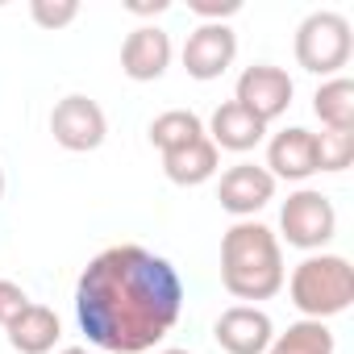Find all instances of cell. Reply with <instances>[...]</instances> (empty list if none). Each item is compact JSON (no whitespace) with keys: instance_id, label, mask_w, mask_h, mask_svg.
Instances as JSON below:
<instances>
[{"instance_id":"obj_3","label":"cell","mask_w":354,"mask_h":354,"mask_svg":"<svg viewBox=\"0 0 354 354\" xmlns=\"http://www.w3.org/2000/svg\"><path fill=\"white\" fill-rule=\"evenodd\" d=\"M292 304L304 313V321H325L350 308L354 300V267L342 254H308L292 279H288Z\"/></svg>"},{"instance_id":"obj_4","label":"cell","mask_w":354,"mask_h":354,"mask_svg":"<svg viewBox=\"0 0 354 354\" xmlns=\"http://www.w3.org/2000/svg\"><path fill=\"white\" fill-rule=\"evenodd\" d=\"M354 38H350V21L333 9H317L300 21L296 30V63L313 75H337L350 63Z\"/></svg>"},{"instance_id":"obj_17","label":"cell","mask_w":354,"mask_h":354,"mask_svg":"<svg viewBox=\"0 0 354 354\" xmlns=\"http://www.w3.org/2000/svg\"><path fill=\"white\" fill-rule=\"evenodd\" d=\"M267 354H333V333L325 321H296L271 337Z\"/></svg>"},{"instance_id":"obj_12","label":"cell","mask_w":354,"mask_h":354,"mask_svg":"<svg viewBox=\"0 0 354 354\" xmlns=\"http://www.w3.org/2000/svg\"><path fill=\"white\" fill-rule=\"evenodd\" d=\"M167 67H171V38L158 26H138L121 46V71L138 84H150Z\"/></svg>"},{"instance_id":"obj_16","label":"cell","mask_w":354,"mask_h":354,"mask_svg":"<svg viewBox=\"0 0 354 354\" xmlns=\"http://www.w3.org/2000/svg\"><path fill=\"white\" fill-rule=\"evenodd\" d=\"M313 113L325 129H354V84L346 75L325 80L313 96Z\"/></svg>"},{"instance_id":"obj_23","label":"cell","mask_w":354,"mask_h":354,"mask_svg":"<svg viewBox=\"0 0 354 354\" xmlns=\"http://www.w3.org/2000/svg\"><path fill=\"white\" fill-rule=\"evenodd\" d=\"M59 354H92V350H84V346H67V350H59Z\"/></svg>"},{"instance_id":"obj_19","label":"cell","mask_w":354,"mask_h":354,"mask_svg":"<svg viewBox=\"0 0 354 354\" xmlns=\"http://www.w3.org/2000/svg\"><path fill=\"white\" fill-rule=\"evenodd\" d=\"M354 162V129L317 133V171H346Z\"/></svg>"},{"instance_id":"obj_21","label":"cell","mask_w":354,"mask_h":354,"mask_svg":"<svg viewBox=\"0 0 354 354\" xmlns=\"http://www.w3.org/2000/svg\"><path fill=\"white\" fill-rule=\"evenodd\" d=\"M30 308V296H26V288L21 283H13V279H0V325H13L21 313Z\"/></svg>"},{"instance_id":"obj_8","label":"cell","mask_w":354,"mask_h":354,"mask_svg":"<svg viewBox=\"0 0 354 354\" xmlns=\"http://www.w3.org/2000/svg\"><path fill=\"white\" fill-rule=\"evenodd\" d=\"M271 196H275V180H271V171L259 167V162H234L221 175V184H217L221 209L234 213L238 221H250L263 205H271Z\"/></svg>"},{"instance_id":"obj_2","label":"cell","mask_w":354,"mask_h":354,"mask_svg":"<svg viewBox=\"0 0 354 354\" xmlns=\"http://www.w3.org/2000/svg\"><path fill=\"white\" fill-rule=\"evenodd\" d=\"M221 283L238 300H271L283 288L279 238L259 221H238L221 238Z\"/></svg>"},{"instance_id":"obj_13","label":"cell","mask_w":354,"mask_h":354,"mask_svg":"<svg viewBox=\"0 0 354 354\" xmlns=\"http://www.w3.org/2000/svg\"><path fill=\"white\" fill-rule=\"evenodd\" d=\"M221 167V150L209 142V133L184 142V146H175L162 154V171H167V180L171 184H180V188H196L205 180H213Z\"/></svg>"},{"instance_id":"obj_7","label":"cell","mask_w":354,"mask_h":354,"mask_svg":"<svg viewBox=\"0 0 354 354\" xmlns=\"http://www.w3.org/2000/svg\"><path fill=\"white\" fill-rule=\"evenodd\" d=\"M292 80H288V71L283 67H271V63H254V67H246L242 75H238V92H234V100L242 104V109H250L259 121H275V117H283L288 113V104H292Z\"/></svg>"},{"instance_id":"obj_15","label":"cell","mask_w":354,"mask_h":354,"mask_svg":"<svg viewBox=\"0 0 354 354\" xmlns=\"http://www.w3.org/2000/svg\"><path fill=\"white\" fill-rule=\"evenodd\" d=\"M59 337H63V325H59L55 308L34 304V300H30V308L9 325V346H13L17 354H50Z\"/></svg>"},{"instance_id":"obj_5","label":"cell","mask_w":354,"mask_h":354,"mask_svg":"<svg viewBox=\"0 0 354 354\" xmlns=\"http://www.w3.org/2000/svg\"><path fill=\"white\" fill-rule=\"evenodd\" d=\"M279 230L288 238V246L296 250H321L333 230H337V213L329 205V196H321L317 188H300L283 201L279 209Z\"/></svg>"},{"instance_id":"obj_24","label":"cell","mask_w":354,"mask_h":354,"mask_svg":"<svg viewBox=\"0 0 354 354\" xmlns=\"http://www.w3.org/2000/svg\"><path fill=\"white\" fill-rule=\"evenodd\" d=\"M158 354H192V350H158Z\"/></svg>"},{"instance_id":"obj_18","label":"cell","mask_w":354,"mask_h":354,"mask_svg":"<svg viewBox=\"0 0 354 354\" xmlns=\"http://www.w3.org/2000/svg\"><path fill=\"white\" fill-rule=\"evenodd\" d=\"M201 133H205V121L196 113H188V109H167V113H158L150 121V142L162 154L175 150V146H184V142H192V138H201Z\"/></svg>"},{"instance_id":"obj_11","label":"cell","mask_w":354,"mask_h":354,"mask_svg":"<svg viewBox=\"0 0 354 354\" xmlns=\"http://www.w3.org/2000/svg\"><path fill=\"white\" fill-rule=\"evenodd\" d=\"M267 171H271V180H292V184L317 175V133L300 125L279 129L267 146Z\"/></svg>"},{"instance_id":"obj_1","label":"cell","mask_w":354,"mask_h":354,"mask_svg":"<svg viewBox=\"0 0 354 354\" xmlns=\"http://www.w3.org/2000/svg\"><path fill=\"white\" fill-rule=\"evenodd\" d=\"M184 313V279L146 246L100 250L75 283V317L96 350L146 354Z\"/></svg>"},{"instance_id":"obj_10","label":"cell","mask_w":354,"mask_h":354,"mask_svg":"<svg viewBox=\"0 0 354 354\" xmlns=\"http://www.w3.org/2000/svg\"><path fill=\"white\" fill-rule=\"evenodd\" d=\"M238 55V34L230 26H196L184 42V67L192 80H217Z\"/></svg>"},{"instance_id":"obj_25","label":"cell","mask_w":354,"mask_h":354,"mask_svg":"<svg viewBox=\"0 0 354 354\" xmlns=\"http://www.w3.org/2000/svg\"><path fill=\"white\" fill-rule=\"evenodd\" d=\"M0 196H5V171H0Z\"/></svg>"},{"instance_id":"obj_20","label":"cell","mask_w":354,"mask_h":354,"mask_svg":"<svg viewBox=\"0 0 354 354\" xmlns=\"http://www.w3.org/2000/svg\"><path fill=\"white\" fill-rule=\"evenodd\" d=\"M30 17L42 30H63L80 17V5L75 0H30Z\"/></svg>"},{"instance_id":"obj_22","label":"cell","mask_w":354,"mask_h":354,"mask_svg":"<svg viewBox=\"0 0 354 354\" xmlns=\"http://www.w3.org/2000/svg\"><path fill=\"white\" fill-rule=\"evenodd\" d=\"M188 9L196 17H205V26H225V17H234L242 9V0H188Z\"/></svg>"},{"instance_id":"obj_6","label":"cell","mask_w":354,"mask_h":354,"mask_svg":"<svg viewBox=\"0 0 354 354\" xmlns=\"http://www.w3.org/2000/svg\"><path fill=\"white\" fill-rule=\"evenodd\" d=\"M50 133L63 150H96L109 133V121H104V109L88 96H63L55 109H50Z\"/></svg>"},{"instance_id":"obj_9","label":"cell","mask_w":354,"mask_h":354,"mask_svg":"<svg viewBox=\"0 0 354 354\" xmlns=\"http://www.w3.org/2000/svg\"><path fill=\"white\" fill-rule=\"evenodd\" d=\"M213 337L225 354H267L271 337H275V325L263 308L254 304H234L217 317L213 325Z\"/></svg>"},{"instance_id":"obj_14","label":"cell","mask_w":354,"mask_h":354,"mask_svg":"<svg viewBox=\"0 0 354 354\" xmlns=\"http://www.w3.org/2000/svg\"><path fill=\"white\" fill-rule=\"evenodd\" d=\"M263 133H267V121H259L250 109H242L238 100H225V104H217V113H213V121H209V142L217 146V150H254L259 142H263Z\"/></svg>"}]
</instances>
